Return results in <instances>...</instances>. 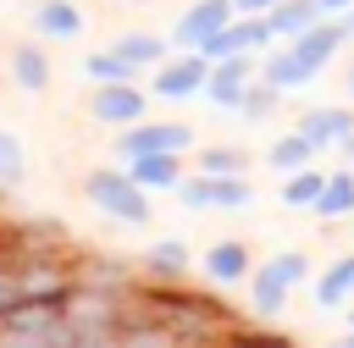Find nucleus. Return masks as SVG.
I'll return each instance as SVG.
<instances>
[{"label": "nucleus", "mask_w": 354, "mask_h": 348, "mask_svg": "<svg viewBox=\"0 0 354 348\" xmlns=\"http://www.w3.org/2000/svg\"><path fill=\"white\" fill-rule=\"evenodd\" d=\"M299 133H304L321 155H332V149L354 133V110H343V105H315V110L299 116Z\"/></svg>", "instance_id": "nucleus-12"}, {"label": "nucleus", "mask_w": 354, "mask_h": 348, "mask_svg": "<svg viewBox=\"0 0 354 348\" xmlns=\"http://www.w3.org/2000/svg\"><path fill=\"white\" fill-rule=\"evenodd\" d=\"M277 99H282V88L266 83V77H254L249 94H243V105H238V116H243V122H266V116L277 110Z\"/></svg>", "instance_id": "nucleus-26"}, {"label": "nucleus", "mask_w": 354, "mask_h": 348, "mask_svg": "<svg viewBox=\"0 0 354 348\" xmlns=\"http://www.w3.org/2000/svg\"><path fill=\"white\" fill-rule=\"evenodd\" d=\"M321 188H326V171L299 166V171H288V177H282V204H288V210H310V204L321 199Z\"/></svg>", "instance_id": "nucleus-21"}, {"label": "nucleus", "mask_w": 354, "mask_h": 348, "mask_svg": "<svg viewBox=\"0 0 354 348\" xmlns=\"http://www.w3.org/2000/svg\"><path fill=\"white\" fill-rule=\"evenodd\" d=\"M11 77H17V88L44 94L50 88V55H44V44H17L11 50Z\"/></svg>", "instance_id": "nucleus-19"}, {"label": "nucleus", "mask_w": 354, "mask_h": 348, "mask_svg": "<svg viewBox=\"0 0 354 348\" xmlns=\"http://www.w3.org/2000/svg\"><path fill=\"white\" fill-rule=\"evenodd\" d=\"M288 44H293L315 72H326V66H332V55L348 44V28H343V17H321V22H310V28H304L299 39H288Z\"/></svg>", "instance_id": "nucleus-11"}, {"label": "nucleus", "mask_w": 354, "mask_h": 348, "mask_svg": "<svg viewBox=\"0 0 354 348\" xmlns=\"http://www.w3.org/2000/svg\"><path fill=\"white\" fill-rule=\"evenodd\" d=\"M177 199H183L188 210H249V204H254V182H249V177L194 171V177H183Z\"/></svg>", "instance_id": "nucleus-5"}, {"label": "nucleus", "mask_w": 354, "mask_h": 348, "mask_svg": "<svg viewBox=\"0 0 354 348\" xmlns=\"http://www.w3.org/2000/svg\"><path fill=\"white\" fill-rule=\"evenodd\" d=\"M210 66H216V61H210L205 50H183V55L149 66V94H155V99H194V94H205Z\"/></svg>", "instance_id": "nucleus-4"}, {"label": "nucleus", "mask_w": 354, "mask_h": 348, "mask_svg": "<svg viewBox=\"0 0 354 348\" xmlns=\"http://www.w3.org/2000/svg\"><path fill=\"white\" fill-rule=\"evenodd\" d=\"M77 282H88V287H111V293H127V287H133V271H127L122 260H88V265L77 271Z\"/></svg>", "instance_id": "nucleus-25"}, {"label": "nucleus", "mask_w": 354, "mask_h": 348, "mask_svg": "<svg viewBox=\"0 0 354 348\" xmlns=\"http://www.w3.org/2000/svg\"><path fill=\"white\" fill-rule=\"evenodd\" d=\"M260 77H266V83H277L282 94H293V88L315 83L321 72H315V66H310V61H304V55H299V50H293L288 39H277V44H271V50L260 55Z\"/></svg>", "instance_id": "nucleus-10"}, {"label": "nucleus", "mask_w": 354, "mask_h": 348, "mask_svg": "<svg viewBox=\"0 0 354 348\" xmlns=\"http://www.w3.org/2000/svg\"><path fill=\"white\" fill-rule=\"evenodd\" d=\"M199 265H205V276H210L216 287H243V282L254 276V254H249L243 238H221V243H210Z\"/></svg>", "instance_id": "nucleus-9"}, {"label": "nucleus", "mask_w": 354, "mask_h": 348, "mask_svg": "<svg viewBox=\"0 0 354 348\" xmlns=\"http://www.w3.org/2000/svg\"><path fill=\"white\" fill-rule=\"evenodd\" d=\"M321 221H343V215H354V166H337V171H326V188H321V199L310 204Z\"/></svg>", "instance_id": "nucleus-15"}, {"label": "nucleus", "mask_w": 354, "mask_h": 348, "mask_svg": "<svg viewBox=\"0 0 354 348\" xmlns=\"http://www.w3.org/2000/svg\"><path fill=\"white\" fill-rule=\"evenodd\" d=\"M232 17H238V6H232V0H194V6L177 17L171 44H177V50H199V44H205L216 28H227Z\"/></svg>", "instance_id": "nucleus-8"}, {"label": "nucleus", "mask_w": 354, "mask_h": 348, "mask_svg": "<svg viewBox=\"0 0 354 348\" xmlns=\"http://www.w3.org/2000/svg\"><path fill=\"white\" fill-rule=\"evenodd\" d=\"M83 193H88V204H94L100 215H111V221H122V226H144V221H149V188H138L127 166H100V171H88V177H83Z\"/></svg>", "instance_id": "nucleus-1"}, {"label": "nucleus", "mask_w": 354, "mask_h": 348, "mask_svg": "<svg viewBox=\"0 0 354 348\" xmlns=\"http://www.w3.org/2000/svg\"><path fill=\"white\" fill-rule=\"evenodd\" d=\"M199 171H216V177H249V149H238V144H210V149H199Z\"/></svg>", "instance_id": "nucleus-24"}, {"label": "nucleus", "mask_w": 354, "mask_h": 348, "mask_svg": "<svg viewBox=\"0 0 354 348\" xmlns=\"http://www.w3.org/2000/svg\"><path fill=\"white\" fill-rule=\"evenodd\" d=\"M343 28H348V39H354V6H348V11H343Z\"/></svg>", "instance_id": "nucleus-31"}, {"label": "nucleus", "mask_w": 354, "mask_h": 348, "mask_svg": "<svg viewBox=\"0 0 354 348\" xmlns=\"http://www.w3.org/2000/svg\"><path fill=\"white\" fill-rule=\"evenodd\" d=\"M315 304H321V309L354 304V254H337V260L315 276Z\"/></svg>", "instance_id": "nucleus-17"}, {"label": "nucleus", "mask_w": 354, "mask_h": 348, "mask_svg": "<svg viewBox=\"0 0 354 348\" xmlns=\"http://www.w3.org/2000/svg\"><path fill=\"white\" fill-rule=\"evenodd\" d=\"M88 116L100 127H133V122L149 116V88H138V77H127V83H94Z\"/></svg>", "instance_id": "nucleus-6"}, {"label": "nucleus", "mask_w": 354, "mask_h": 348, "mask_svg": "<svg viewBox=\"0 0 354 348\" xmlns=\"http://www.w3.org/2000/svg\"><path fill=\"white\" fill-rule=\"evenodd\" d=\"M33 28H39L44 39H77V33H83V11H77L72 0H39V6H33Z\"/></svg>", "instance_id": "nucleus-18"}, {"label": "nucleus", "mask_w": 354, "mask_h": 348, "mask_svg": "<svg viewBox=\"0 0 354 348\" xmlns=\"http://www.w3.org/2000/svg\"><path fill=\"white\" fill-rule=\"evenodd\" d=\"M232 6H238V11H243V17H260V11H271V6H277V0H232Z\"/></svg>", "instance_id": "nucleus-29"}, {"label": "nucleus", "mask_w": 354, "mask_h": 348, "mask_svg": "<svg viewBox=\"0 0 354 348\" xmlns=\"http://www.w3.org/2000/svg\"><path fill=\"white\" fill-rule=\"evenodd\" d=\"M343 83H348V94H354V61H348V72H343Z\"/></svg>", "instance_id": "nucleus-32"}, {"label": "nucleus", "mask_w": 354, "mask_h": 348, "mask_svg": "<svg viewBox=\"0 0 354 348\" xmlns=\"http://www.w3.org/2000/svg\"><path fill=\"white\" fill-rule=\"evenodd\" d=\"M348 6H354V0H321V11H326V17H343Z\"/></svg>", "instance_id": "nucleus-30"}, {"label": "nucleus", "mask_w": 354, "mask_h": 348, "mask_svg": "<svg viewBox=\"0 0 354 348\" xmlns=\"http://www.w3.org/2000/svg\"><path fill=\"white\" fill-rule=\"evenodd\" d=\"M227 342H232V348H293V337H282V331H271V326H232Z\"/></svg>", "instance_id": "nucleus-28"}, {"label": "nucleus", "mask_w": 354, "mask_h": 348, "mask_svg": "<svg viewBox=\"0 0 354 348\" xmlns=\"http://www.w3.org/2000/svg\"><path fill=\"white\" fill-rule=\"evenodd\" d=\"M310 282V254L304 249H288V254H271L266 265H254V276H249V304H254V315H282L288 309V293H299Z\"/></svg>", "instance_id": "nucleus-2"}, {"label": "nucleus", "mask_w": 354, "mask_h": 348, "mask_svg": "<svg viewBox=\"0 0 354 348\" xmlns=\"http://www.w3.org/2000/svg\"><path fill=\"white\" fill-rule=\"evenodd\" d=\"M160 149L188 155V149H194V127H188V122H155V116H144V122H133V127H116V160L160 155Z\"/></svg>", "instance_id": "nucleus-3"}, {"label": "nucleus", "mask_w": 354, "mask_h": 348, "mask_svg": "<svg viewBox=\"0 0 354 348\" xmlns=\"http://www.w3.org/2000/svg\"><path fill=\"white\" fill-rule=\"evenodd\" d=\"M127 6H149V0H127Z\"/></svg>", "instance_id": "nucleus-33"}, {"label": "nucleus", "mask_w": 354, "mask_h": 348, "mask_svg": "<svg viewBox=\"0 0 354 348\" xmlns=\"http://www.w3.org/2000/svg\"><path fill=\"white\" fill-rule=\"evenodd\" d=\"M22 171H28L22 144H17V133H6V127H0V188H17V182H22Z\"/></svg>", "instance_id": "nucleus-27"}, {"label": "nucleus", "mask_w": 354, "mask_h": 348, "mask_svg": "<svg viewBox=\"0 0 354 348\" xmlns=\"http://www.w3.org/2000/svg\"><path fill=\"white\" fill-rule=\"evenodd\" d=\"M83 77H88V83H127V77H138V66H133L127 55H116V50H94V55L83 61Z\"/></svg>", "instance_id": "nucleus-23"}, {"label": "nucleus", "mask_w": 354, "mask_h": 348, "mask_svg": "<svg viewBox=\"0 0 354 348\" xmlns=\"http://www.w3.org/2000/svg\"><path fill=\"white\" fill-rule=\"evenodd\" d=\"M266 17H271V33H277V39H299V33H304L310 22H321L326 11H321V0H277Z\"/></svg>", "instance_id": "nucleus-20"}, {"label": "nucleus", "mask_w": 354, "mask_h": 348, "mask_svg": "<svg viewBox=\"0 0 354 348\" xmlns=\"http://www.w3.org/2000/svg\"><path fill=\"white\" fill-rule=\"evenodd\" d=\"M321 160V149L293 127V133H282V138H271V149H266V166L277 171V177H288V171H299V166H315Z\"/></svg>", "instance_id": "nucleus-16"}, {"label": "nucleus", "mask_w": 354, "mask_h": 348, "mask_svg": "<svg viewBox=\"0 0 354 348\" xmlns=\"http://www.w3.org/2000/svg\"><path fill=\"white\" fill-rule=\"evenodd\" d=\"M111 50H116V55H127L138 72H149V66H160V61H166V50H171V44H166V39H155V33H122Z\"/></svg>", "instance_id": "nucleus-22"}, {"label": "nucleus", "mask_w": 354, "mask_h": 348, "mask_svg": "<svg viewBox=\"0 0 354 348\" xmlns=\"http://www.w3.org/2000/svg\"><path fill=\"white\" fill-rule=\"evenodd\" d=\"M254 77H260V55H254V50H238V55H221V61L210 66V83H205V99H210V105H221V110H238Z\"/></svg>", "instance_id": "nucleus-7"}, {"label": "nucleus", "mask_w": 354, "mask_h": 348, "mask_svg": "<svg viewBox=\"0 0 354 348\" xmlns=\"http://www.w3.org/2000/svg\"><path fill=\"white\" fill-rule=\"evenodd\" d=\"M188 265H194V254H188V243H183V238H160V243H149V254H144V271H149L160 287L183 282V276H188Z\"/></svg>", "instance_id": "nucleus-14"}, {"label": "nucleus", "mask_w": 354, "mask_h": 348, "mask_svg": "<svg viewBox=\"0 0 354 348\" xmlns=\"http://www.w3.org/2000/svg\"><path fill=\"white\" fill-rule=\"evenodd\" d=\"M127 171H133V182L149 188V193H177L183 177H188V171H183V155H171V149H160V155H133Z\"/></svg>", "instance_id": "nucleus-13"}, {"label": "nucleus", "mask_w": 354, "mask_h": 348, "mask_svg": "<svg viewBox=\"0 0 354 348\" xmlns=\"http://www.w3.org/2000/svg\"><path fill=\"white\" fill-rule=\"evenodd\" d=\"M348 326H354V304H348Z\"/></svg>", "instance_id": "nucleus-34"}]
</instances>
